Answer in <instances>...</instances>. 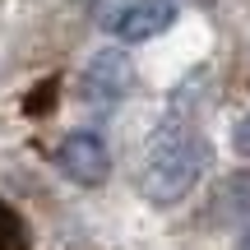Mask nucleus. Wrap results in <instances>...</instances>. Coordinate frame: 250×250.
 Returning a JSON list of instances; mask_svg holds the SVG:
<instances>
[{
	"label": "nucleus",
	"instance_id": "obj_5",
	"mask_svg": "<svg viewBox=\"0 0 250 250\" xmlns=\"http://www.w3.org/2000/svg\"><path fill=\"white\" fill-rule=\"evenodd\" d=\"M0 250H28V227L9 204H0Z\"/></svg>",
	"mask_w": 250,
	"mask_h": 250
},
{
	"label": "nucleus",
	"instance_id": "obj_7",
	"mask_svg": "<svg viewBox=\"0 0 250 250\" xmlns=\"http://www.w3.org/2000/svg\"><path fill=\"white\" fill-rule=\"evenodd\" d=\"M241 250H250V236H246V241H241Z\"/></svg>",
	"mask_w": 250,
	"mask_h": 250
},
{
	"label": "nucleus",
	"instance_id": "obj_2",
	"mask_svg": "<svg viewBox=\"0 0 250 250\" xmlns=\"http://www.w3.org/2000/svg\"><path fill=\"white\" fill-rule=\"evenodd\" d=\"M56 167H61L74 186H102V181L111 176V153H107V144H102L98 134L74 130V134H65L61 148H56Z\"/></svg>",
	"mask_w": 250,
	"mask_h": 250
},
{
	"label": "nucleus",
	"instance_id": "obj_6",
	"mask_svg": "<svg viewBox=\"0 0 250 250\" xmlns=\"http://www.w3.org/2000/svg\"><path fill=\"white\" fill-rule=\"evenodd\" d=\"M232 148L241 153V158H250V116L236 121V130H232Z\"/></svg>",
	"mask_w": 250,
	"mask_h": 250
},
{
	"label": "nucleus",
	"instance_id": "obj_3",
	"mask_svg": "<svg viewBox=\"0 0 250 250\" xmlns=\"http://www.w3.org/2000/svg\"><path fill=\"white\" fill-rule=\"evenodd\" d=\"M130 79H134V70H130V61H125V51H98L88 61V70H83V79H79V93H83L88 107L111 111L125 93H130Z\"/></svg>",
	"mask_w": 250,
	"mask_h": 250
},
{
	"label": "nucleus",
	"instance_id": "obj_1",
	"mask_svg": "<svg viewBox=\"0 0 250 250\" xmlns=\"http://www.w3.org/2000/svg\"><path fill=\"white\" fill-rule=\"evenodd\" d=\"M208 167V144L204 134L195 130L186 116H167L158 125L148 144V158H144V171H139V190L148 204H176L195 190L199 171Z\"/></svg>",
	"mask_w": 250,
	"mask_h": 250
},
{
	"label": "nucleus",
	"instance_id": "obj_4",
	"mask_svg": "<svg viewBox=\"0 0 250 250\" xmlns=\"http://www.w3.org/2000/svg\"><path fill=\"white\" fill-rule=\"evenodd\" d=\"M176 23V0H130L111 28H116L121 42H148V37H162Z\"/></svg>",
	"mask_w": 250,
	"mask_h": 250
}]
</instances>
